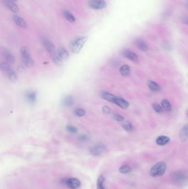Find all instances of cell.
<instances>
[{
    "label": "cell",
    "mask_w": 188,
    "mask_h": 189,
    "mask_svg": "<svg viewBox=\"0 0 188 189\" xmlns=\"http://www.w3.org/2000/svg\"><path fill=\"white\" fill-rule=\"evenodd\" d=\"M44 45L45 48L46 49L48 52L49 53L52 62H54L56 66H61L63 61L58 56V51H56V49L55 48L54 44L51 41L48 40H45L44 41Z\"/></svg>",
    "instance_id": "obj_1"
},
{
    "label": "cell",
    "mask_w": 188,
    "mask_h": 189,
    "mask_svg": "<svg viewBox=\"0 0 188 189\" xmlns=\"http://www.w3.org/2000/svg\"><path fill=\"white\" fill-rule=\"evenodd\" d=\"M21 59L23 64L27 68H31L34 66V61L31 56L29 49L27 47H22L20 50Z\"/></svg>",
    "instance_id": "obj_2"
},
{
    "label": "cell",
    "mask_w": 188,
    "mask_h": 189,
    "mask_svg": "<svg viewBox=\"0 0 188 189\" xmlns=\"http://www.w3.org/2000/svg\"><path fill=\"white\" fill-rule=\"evenodd\" d=\"M167 169V164L164 162H160L156 163L151 168L150 170V175L152 177H157L162 175Z\"/></svg>",
    "instance_id": "obj_3"
},
{
    "label": "cell",
    "mask_w": 188,
    "mask_h": 189,
    "mask_svg": "<svg viewBox=\"0 0 188 189\" xmlns=\"http://www.w3.org/2000/svg\"><path fill=\"white\" fill-rule=\"evenodd\" d=\"M88 40L87 37H81L80 38L76 39L75 41L72 43L71 45V50L73 53L78 54L81 52L82 48L85 45V43Z\"/></svg>",
    "instance_id": "obj_4"
},
{
    "label": "cell",
    "mask_w": 188,
    "mask_h": 189,
    "mask_svg": "<svg viewBox=\"0 0 188 189\" xmlns=\"http://www.w3.org/2000/svg\"><path fill=\"white\" fill-rule=\"evenodd\" d=\"M88 5L93 10H102L106 7L105 0H89Z\"/></svg>",
    "instance_id": "obj_5"
},
{
    "label": "cell",
    "mask_w": 188,
    "mask_h": 189,
    "mask_svg": "<svg viewBox=\"0 0 188 189\" xmlns=\"http://www.w3.org/2000/svg\"><path fill=\"white\" fill-rule=\"evenodd\" d=\"M65 185L68 187L69 189H78L81 185L80 181L76 178H68L65 179V181H63Z\"/></svg>",
    "instance_id": "obj_6"
},
{
    "label": "cell",
    "mask_w": 188,
    "mask_h": 189,
    "mask_svg": "<svg viewBox=\"0 0 188 189\" xmlns=\"http://www.w3.org/2000/svg\"><path fill=\"white\" fill-rule=\"evenodd\" d=\"M106 151V147L103 145H96L90 149L91 154L94 156H99L103 154Z\"/></svg>",
    "instance_id": "obj_7"
},
{
    "label": "cell",
    "mask_w": 188,
    "mask_h": 189,
    "mask_svg": "<svg viewBox=\"0 0 188 189\" xmlns=\"http://www.w3.org/2000/svg\"><path fill=\"white\" fill-rule=\"evenodd\" d=\"M1 53L4 58L6 59V62L10 63V64H14L15 63L16 58L14 56L9 50L4 49L2 50Z\"/></svg>",
    "instance_id": "obj_8"
},
{
    "label": "cell",
    "mask_w": 188,
    "mask_h": 189,
    "mask_svg": "<svg viewBox=\"0 0 188 189\" xmlns=\"http://www.w3.org/2000/svg\"><path fill=\"white\" fill-rule=\"evenodd\" d=\"M135 44L137 48L143 52H146L148 50V48L147 44L144 40L138 38L135 41Z\"/></svg>",
    "instance_id": "obj_9"
},
{
    "label": "cell",
    "mask_w": 188,
    "mask_h": 189,
    "mask_svg": "<svg viewBox=\"0 0 188 189\" xmlns=\"http://www.w3.org/2000/svg\"><path fill=\"white\" fill-rule=\"evenodd\" d=\"M13 20L16 24L20 27L23 29H27L28 28V24L23 18L19 16L14 15L13 16Z\"/></svg>",
    "instance_id": "obj_10"
},
{
    "label": "cell",
    "mask_w": 188,
    "mask_h": 189,
    "mask_svg": "<svg viewBox=\"0 0 188 189\" xmlns=\"http://www.w3.org/2000/svg\"><path fill=\"white\" fill-rule=\"evenodd\" d=\"M122 54L125 57H126L127 58L129 59L133 62H136L138 61V57L136 54L130 50L125 49L123 51Z\"/></svg>",
    "instance_id": "obj_11"
},
{
    "label": "cell",
    "mask_w": 188,
    "mask_h": 189,
    "mask_svg": "<svg viewBox=\"0 0 188 189\" xmlns=\"http://www.w3.org/2000/svg\"><path fill=\"white\" fill-rule=\"evenodd\" d=\"M100 96L104 100H106L109 102L114 103L116 96L114 95L112 93L106 92V91H102L100 93Z\"/></svg>",
    "instance_id": "obj_12"
},
{
    "label": "cell",
    "mask_w": 188,
    "mask_h": 189,
    "mask_svg": "<svg viewBox=\"0 0 188 189\" xmlns=\"http://www.w3.org/2000/svg\"><path fill=\"white\" fill-rule=\"evenodd\" d=\"M114 103L116 104V105H118V106L124 109L127 108L129 106V103L127 101L119 97L116 96Z\"/></svg>",
    "instance_id": "obj_13"
},
{
    "label": "cell",
    "mask_w": 188,
    "mask_h": 189,
    "mask_svg": "<svg viewBox=\"0 0 188 189\" xmlns=\"http://www.w3.org/2000/svg\"><path fill=\"white\" fill-rule=\"evenodd\" d=\"M73 103H74V99L71 95H68L65 97L62 101V104L63 105V106L66 107L72 106Z\"/></svg>",
    "instance_id": "obj_14"
},
{
    "label": "cell",
    "mask_w": 188,
    "mask_h": 189,
    "mask_svg": "<svg viewBox=\"0 0 188 189\" xmlns=\"http://www.w3.org/2000/svg\"><path fill=\"white\" fill-rule=\"evenodd\" d=\"M179 137L182 142H185L188 139V125H186L184 127L182 128L179 133Z\"/></svg>",
    "instance_id": "obj_15"
},
{
    "label": "cell",
    "mask_w": 188,
    "mask_h": 189,
    "mask_svg": "<svg viewBox=\"0 0 188 189\" xmlns=\"http://www.w3.org/2000/svg\"><path fill=\"white\" fill-rule=\"evenodd\" d=\"M58 56L62 61H66L69 58L68 52L64 48H60L58 50Z\"/></svg>",
    "instance_id": "obj_16"
},
{
    "label": "cell",
    "mask_w": 188,
    "mask_h": 189,
    "mask_svg": "<svg viewBox=\"0 0 188 189\" xmlns=\"http://www.w3.org/2000/svg\"><path fill=\"white\" fill-rule=\"evenodd\" d=\"M170 141V138L165 136H160L158 137L156 140V142L158 145H164Z\"/></svg>",
    "instance_id": "obj_17"
},
{
    "label": "cell",
    "mask_w": 188,
    "mask_h": 189,
    "mask_svg": "<svg viewBox=\"0 0 188 189\" xmlns=\"http://www.w3.org/2000/svg\"><path fill=\"white\" fill-rule=\"evenodd\" d=\"M172 177L175 181L177 182H182L186 179V176L183 173H181V172H174L173 174Z\"/></svg>",
    "instance_id": "obj_18"
},
{
    "label": "cell",
    "mask_w": 188,
    "mask_h": 189,
    "mask_svg": "<svg viewBox=\"0 0 188 189\" xmlns=\"http://www.w3.org/2000/svg\"><path fill=\"white\" fill-rule=\"evenodd\" d=\"M26 99L28 101L31 103H34L37 100V93L34 91H31L27 93L26 95Z\"/></svg>",
    "instance_id": "obj_19"
},
{
    "label": "cell",
    "mask_w": 188,
    "mask_h": 189,
    "mask_svg": "<svg viewBox=\"0 0 188 189\" xmlns=\"http://www.w3.org/2000/svg\"><path fill=\"white\" fill-rule=\"evenodd\" d=\"M5 5L8 7L9 10H10L12 12L14 13H18L19 11V8L16 3L12 2H5Z\"/></svg>",
    "instance_id": "obj_20"
},
{
    "label": "cell",
    "mask_w": 188,
    "mask_h": 189,
    "mask_svg": "<svg viewBox=\"0 0 188 189\" xmlns=\"http://www.w3.org/2000/svg\"><path fill=\"white\" fill-rule=\"evenodd\" d=\"M148 87L153 91H158L161 90V87L157 83L153 81H148L147 83Z\"/></svg>",
    "instance_id": "obj_21"
},
{
    "label": "cell",
    "mask_w": 188,
    "mask_h": 189,
    "mask_svg": "<svg viewBox=\"0 0 188 189\" xmlns=\"http://www.w3.org/2000/svg\"><path fill=\"white\" fill-rule=\"evenodd\" d=\"M130 72H131L130 68L129 66L127 65H123L121 66L120 68V72L123 76H127L129 75Z\"/></svg>",
    "instance_id": "obj_22"
},
{
    "label": "cell",
    "mask_w": 188,
    "mask_h": 189,
    "mask_svg": "<svg viewBox=\"0 0 188 189\" xmlns=\"http://www.w3.org/2000/svg\"><path fill=\"white\" fill-rule=\"evenodd\" d=\"M0 68L2 71L7 73L12 69V67L10 64L8 63V62H1L0 64Z\"/></svg>",
    "instance_id": "obj_23"
},
{
    "label": "cell",
    "mask_w": 188,
    "mask_h": 189,
    "mask_svg": "<svg viewBox=\"0 0 188 189\" xmlns=\"http://www.w3.org/2000/svg\"><path fill=\"white\" fill-rule=\"evenodd\" d=\"M64 16L65 18L71 23H73L76 21V18L71 12L67 10L64 11Z\"/></svg>",
    "instance_id": "obj_24"
},
{
    "label": "cell",
    "mask_w": 188,
    "mask_h": 189,
    "mask_svg": "<svg viewBox=\"0 0 188 189\" xmlns=\"http://www.w3.org/2000/svg\"><path fill=\"white\" fill-rule=\"evenodd\" d=\"M105 181V178L103 175H100L97 182V189H106L104 186V182Z\"/></svg>",
    "instance_id": "obj_25"
},
{
    "label": "cell",
    "mask_w": 188,
    "mask_h": 189,
    "mask_svg": "<svg viewBox=\"0 0 188 189\" xmlns=\"http://www.w3.org/2000/svg\"><path fill=\"white\" fill-rule=\"evenodd\" d=\"M7 74V76L9 80L12 82H14L16 81L17 79V74L16 72L14 71L13 69H12L9 72L6 73Z\"/></svg>",
    "instance_id": "obj_26"
},
{
    "label": "cell",
    "mask_w": 188,
    "mask_h": 189,
    "mask_svg": "<svg viewBox=\"0 0 188 189\" xmlns=\"http://www.w3.org/2000/svg\"><path fill=\"white\" fill-rule=\"evenodd\" d=\"M122 127L125 131L127 132H131L133 130V127L132 124L128 120L124 121L122 123Z\"/></svg>",
    "instance_id": "obj_27"
},
{
    "label": "cell",
    "mask_w": 188,
    "mask_h": 189,
    "mask_svg": "<svg viewBox=\"0 0 188 189\" xmlns=\"http://www.w3.org/2000/svg\"><path fill=\"white\" fill-rule=\"evenodd\" d=\"M161 105H162V108L166 111H169L172 109L171 103L169 102V101L167 99H164V100H162V102H161Z\"/></svg>",
    "instance_id": "obj_28"
},
{
    "label": "cell",
    "mask_w": 188,
    "mask_h": 189,
    "mask_svg": "<svg viewBox=\"0 0 188 189\" xmlns=\"http://www.w3.org/2000/svg\"><path fill=\"white\" fill-rule=\"evenodd\" d=\"M119 170V172L122 174H127L131 171V168L129 165H123L120 168Z\"/></svg>",
    "instance_id": "obj_29"
},
{
    "label": "cell",
    "mask_w": 188,
    "mask_h": 189,
    "mask_svg": "<svg viewBox=\"0 0 188 189\" xmlns=\"http://www.w3.org/2000/svg\"><path fill=\"white\" fill-rule=\"evenodd\" d=\"M74 113H75V114L77 116L83 117V116H85V111L83 109L77 108H76L75 110H74Z\"/></svg>",
    "instance_id": "obj_30"
},
{
    "label": "cell",
    "mask_w": 188,
    "mask_h": 189,
    "mask_svg": "<svg viewBox=\"0 0 188 189\" xmlns=\"http://www.w3.org/2000/svg\"><path fill=\"white\" fill-rule=\"evenodd\" d=\"M152 107L154 108V110L158 113H161V112H162L163 108L162 107H161L159 104L158 103H154L152 105Z\"/></svg>",
    "instance_id": "obj_31"
},
{
    "label": "cell",
    "mask_w": 188,
    "mask_h": 189,
    "mask_svg": "<svg viewBox=\"0 0 188 189\" xmlns=\"http://www.w3.org/2000/svg\"><path fill=\"white\" fill-rule=\"evenodd\" d=\"M66 130L70 133H76L78 131L77 128L72 126H67L66 127Z\"/></svg>",
    "instance_id": "obj_32"
},
{
    "label": "cell",
    "mask_w": 188,
    "mask_h": 189,
    "mask_svg": "<svg viewBox=\"0 0 188 189\" xmlns=\"http://www.w3.org/2000/svg\"><path fill=\"white\" fill-rule=\"evenodd\" d=\"M114 118L119 122H123L124 120V118L121 115L119 114H114Z\"/></svg>",
    "instance_id": "obj_33"
},
{
    "label": "cell",
    "mask_w": 188,
    "mask_h": 189,
    "mask_svg": "<svg viewBox=\"0 0 188 189\" xmlns=\"http://www.w3.org/2000/svg\"><path fill=\"white\" fill-rule=\"evenodd\" d=\"M102 111L103 112H104L106 114H109L110 112H111V110H110L109 107L106 106L103 107Z\"/></svg>",
    "instance_id": "obj_34"
},
{
    "label": "cell",
    "mask_w": 188,
    "mask_h": 189,
    "mask_svg": "<svg viewBox=\"0 0 188 189\" xmlns=\"http://www.w3.org/2000/svg\"><path fill=\"white\" fill-rule=\"evenodd\" d=\"M79 139L82 141H88L89 139V137L87 135H82L79 137Z\"/></svg>",
    "instance_id": "obj_35"
},
{
    "label": "cell",
    "mask_w": 188,
    "mask_h": 189,
    "mask_svg": "<svg viewBox=\"0 0 188 189\" xmlns=\"http://www.w3.org/2000/svg\"><path fill=\"white\" fill-rule=\"evenodd\" d=\"M181 21L183 23L186 24L187 26H188V17L187 16H183L181 18Z\"/></svg>",
    "instance_id": "obj_36"
},
{
    "label": "cell",
    "mask_w": 188,
    "mask_h": 189,
    "mask_svg": "<svg viewBox=\"0 0 188 189\" xmlns=\"http://www.w3.org/2000/svg\"><path fill=\"white\" fill-rule=\"evenodd\" d=\"M17 1H18V0H4V2H14V3H16Z\"/></svg>",
    "instance_id": "obj_37"
},
{
    "label": "cell",
    "mask_w": 188,
    "mask_h": 189,
    "mask_svg": "<svg viewBox=\"0 0 188 189\" xmlns=\"http://www.w3.org/2000/svg\"><path fill=\"white\" fill-rule=\"evenodd\" d=\"M186 5H187V7H188V1H187V2H186Z\"/></svg>",
    "instance_id": "obj_38"
},
{
    "label": "cell",
    "mask_w": 188,
    "mask_h": 189,
    "mask_svg": "<svg viewBox=\"0 0 188 189\" xmlns=\"http://www.w3.org/2000/svg\"></svg>",
    "instance_id": "obj_39"
}]
</instances>
